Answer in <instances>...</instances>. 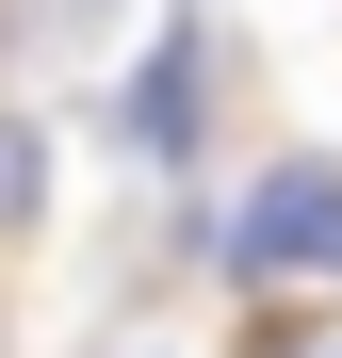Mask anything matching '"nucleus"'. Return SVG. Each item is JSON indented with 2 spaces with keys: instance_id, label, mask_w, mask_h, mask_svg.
<instances>
[{
  "instance_id": "obj_3",
  "label": "nucleus",
  "mask_w": 342,
  "mask_h": 358,
  "mask_svg": "<svg viewBox=\"0 0 342 358\" xmlns=\"http://www.w3.org/2000/svg\"><path fill=\"white\" fill-rule=\"evenodd\" d=\"M33 212H49V131H33V114H0V245H17Z\"/></svg>"
},
{
  "instance_id": "obj_1",
  "label": "nucleus",
  "mask_w": 342,
  "mask_h": 358,
  "mask_svg": "<svg viewBox=\"0 0 342 358\" xmlns=\"http://www.w3.org/2000/svg\"><path fill=\"white\" fill-rule=\"evenodd\" d=\"M212 261L245 293H294V310H326L342 293V163H261L245 212L212 228Z\"/></svg>"
},
{
  "instance_id": "obj_4",
  "label": "nucleus",
  "mask_w": 342,
  "mask_h": 358,
  "mask_svg": "<svg viewBox=\"0 0 342 358\" xmlns=\"http://www.w3.org/2000/svg\"><path fill=\"white\" fill-rule=\"evenodd\" d=\"M261 358H342V310H294V326H277Z\"/></svg>"
},
{
  "instance_id": "obj_2",
  "label": "nucleus",
  "mask_w": 342,
  "mask_h": 358,
  "mask_svg": "<svg viewBox=\"0 0 342 358\" xmlns=\"http://www.w3.org/2000/svg\"><path fill=\"white\" fill-rule=\"evenodd\" d=\"M196 98H212V82H196V33H180V49H163V66L131 82V131H147L163 163H180V131H196Z\"/></svg>"
}]
</instances>
